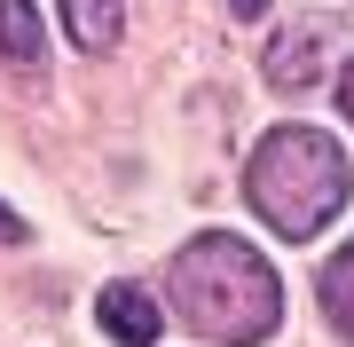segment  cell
<instances>
[{
	"label": "cell",
	"instance_id": "obj_5",
	"mask_svg": "<svg viewBox=\"0 0 354 347\" xmlns=\"http://www.w3.org/2000/svg\"><path fill=\"white\" fill-rule=\"evenodd\" d=\"M64 8V32H71V48H87V55H111L118 48V0H55Z\"/></svg>",
	"mask_w": 354,
	"mask_h": 347
},
{
	"label": "cell",
	"instance_id": "obj_1",
	"mask_svg": "<svg viewBox=\"0 0 354 347\" xmlns=\"http://www.w3.org/2000/svg\"><path fill=\"white\" fill-rule=\"evenodd\" d=\"M174 308L197 339L252 347L283 323V284L244 237H197L174 260Z\"/></svg>",
	"mask_w": 354,
	"mask_h": 347
},
{
	"label": "cell",
	"instance_id": "obj_2",
	"mask_svg": "<svg viewBox=\"0 0 354 347\" xmlns=\"http://www.w3.org/2000/svg\"><path fill=\"white\" fill-rule=\"evenodd\" d=\"M244 190H252V213H260L276 237L307 244L315 229L339 221L354 174H346V150H339L323 127H276V134L252 150V166H244Z\"/></svg>",
	"mask_w": 354,
	"mask_h": 347
},
{
	"label": "cell",
	"instance_id": "obj_3",
	"mask_svg": "<svg viewBox=\"0 0 354 347\" xmlns=\"http://www.w3.org/2000/svg\"><path fill=\"white\" fill-rule=\"evenodd\" d=\"M102 332H111L118 347H158V332H165V316H158V300L142 292V284H111L102 292Z\"/></svg>",
	"mask_w": 354,
	"mask_h": 347
},
{
	"label": "cell",
	"instance_id": "obj_7",
	"mask_svg": "<svg viewBox=\"0 0 354 347\" xmlns=\"http://www.w3.org/2000/svg\"><path fill=\"white\" fill-rule=\"evenodd\" d=\"M323 316H330V332H339V339H354V244L323 269Z\"/></svg>",
	"mask_w": 354,
	"mask_h": 347
},
{
	"label": "cell",
	"instance_id": "obj_10",
	"mask_svg": "<svg viewBox=\"0 0 354 347\" xmlns=\"http://www.w3.org/2000/svg\"><path fill=\"white\" fill-rule=\"evenodd\" d=\"M228 8H236L244 24H252V16H268V0H228Z\"/></svg>",
	"mask_w": 354,
	"mask_h": 347
},
{
	"label": "cell",
	"instance_id": "obj_4",
	"mask_svg": "<svg viewBox=\"0 0 354 347\" xmlns=\"http://www.w3.org/2000/svg\"><path fill=\"white\" fill-rule=\"evenodd\" d=\"M323 79V32H307V24H291L276 48H268V87H283V95H299V87H315Z\"/></svg>",
	"mask_w": 354,
	"mask_h": 347
},
{
	"label": "cell",
	"instance_id": "obj_9",
	"mask_svg": "<svg viewBox=\"0 0 354 347\" xmlns=\"http://www.w3.org/2000/svg\"><path fill=\"white\" fill-rule=\"evenodd\" d=\"M339 111H346V118H354V64H346V71H339Z\"/></svg>",
	"mask_w": 354,
	"mask_h": 347
},
{
	"label": "cell",
	"instance_id": "obj_8",
	"mask_svg": "<svg viewBox=\"0 0 354 347\" xmlns=\"http://www.w3.org/2000/svg\"><path fill=\"white\" fill-rule=\"evenodd\" d=\"M0 244H24V221H16L8 206H0Z\"/></svg>",
	"mask_w": 354,
	"mask_h": 347
},
{
	"label": "cell",
	"instance_id": "obj_6",
	"mask_svg": "<svg viewBox=\"0 0 354 347\" xmlns=\"http://www.w3.org/2000/svg\"><path fill=\"white\" fill-rule=\"evenodd\" d=\"M0 48H8V64H39V48H48V32H39V8L32 0H0Z\"/></svg>",
	"mask_w": 354,
	"mask_h": 347
}]
</instances>
